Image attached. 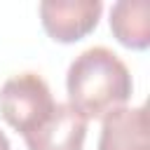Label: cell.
<instances>
[{"label":"cell","mask_w":150,"mask_h":150,"mask_svg":"<svg viewBox=\"0 0 150 150\" xmlns=\"http://www.w3.org/2000/svg\"><path fill=\"white\" fill-rule=\"evenodd\" d=\"M87 138V120L68 103H54L52 112L28 134V150H82Z\"/></svg>","instance_id":"277c9868"},{"label":"cell","mask_w":150,"mask_h":150,"mask_svg":"<svg viewBox=\"0 0 150 150\" xmlns=\"http://www.w3.org/2000/svg\"><path fill=\"white\" fill-rule=\"evenodd\" d=\"M0 150H12V145H9V138H7V134L0 129Z\"/></svg>","instance_id":"52a82bcc"},{"label":"cell","mask_w":150,"mask_h":150,"mask_svg":"<svg viewBox=\"0 0 150 150\" xmlns=\"http://www.w3.org/2000/svg\"><path fill=\"white\" fill-rule=\"evenodd\" d=\"M110 30L120 45L143 52L150 45V5L145 0H120L110 9Z\"/></svg>","instance_id":"8992f818"},{"label":"cell","mask_w":150,"mask_h":150,"mask_svg":"<svg viewBox=\"0 0 150 150\" xmlns=\"http://www.w3.org/2000/svg\"><path fill=\"white\" fill-rule=\"evenodd\" d=\"M54 96L42 75L26 70L0 87V115L21 136L35 129L54 108Z\"/></svg>","instance_id":"7a4b0ae2"},{"label":"cell","mask_w":150,"mask_h":150,"mask_svg":"<svg viewBox=\"0 0 150 150\" xmlns=\"http://www.w3.org/2000/svg\"><path fill=\"white\" fill-rule=\"evenodd\" d=\"M98 150H150L145 105L117 108L103 117Z\"/></svg>","instance_id":"5b68a950"},{"label":"cell","mask_w":150,"mask_h":150,"mask_svg":"<svg viewBox=\"0 0 150 150\" xmlns=\"http://www.w3.org/2000/svg\"><path fill=\"white\" fill-rule=\"evenodd\" d=\"M68 105L87 122L122 108L134 91L127 63L108 47L96 45L73 59L66 75Z\"/></svg>","instance_id":"6da1fadb"},{"label":"cell","mask_w":150,"mask_h":150,"mask_svg":"<svg viewBox=\"0 0 150 150\" xmlns=\"http://www.w3.org/2000/svg\"><path fill=\"white\" fill-rule=\"evenodd\" d=\"M101 0H45L40 2V21L45 33L61 45H70L89 35L101 19Z\"/></svg>","instance_id":"3957f363"}]
</instances>
